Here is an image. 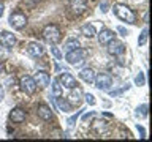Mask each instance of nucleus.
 Wrapping results in <instances>:
<instances>
[{"mask_svg":"<svg viewBox=\"0 0 152 142\" xmlns=\"http://www.w3.org/2000/svg\"><path fill=\"white\" fill-rule=\"evenodd\" d=\"M147 33H149V30H147V27H144V30L141 32L140 38H138V44H140V46H144V44H146V41H147Z\"/></svg>","mask_w":152,"mask_h":142,"instance_id":"23","label":"nucleus"},{"mask_svg":"<svg viewBox=\"0 0 152 142\" xmlns=\"http://www.w3.org/2000/svg\"><path fill=\"white\" fill-rule=\"evenodd\" d=\"M43 38H45L49 44H56V43H59L62 40V33H60L57 25L49 24V25H46L45 30H43Z\"/></svg>","mask_w":152,"mask_h":142,"instance_id":"2","label":"nucleus"},{"mask_svg":"<svg viewBox=\"0 0 152 142\" xmlns=\"http://www.w3.org/2000/svg\"><path fill=\"white\" fill-rule=\"evenodd\" d=\"M92 115H94V112H89V114H86V115H84L83 118H84V120H89V118L92 117Z\"/></svg>","mask_w":152,"mask_h":142,"instance_id":"32","label":"nucleus"},{"mask_svg":"<svg viewBox=\"0 0 152 142\" xmlns=\"http://www.w3.org/2000/svg\"><path fill=\"white\" fill-rule=\"evenodd\" d=\"M35 82H37V85H40V87H48L49 85V82H51V78H49V74L48 73H45V71H38V73L35 74Z\"/></svg>","mask_w":152,"mask_h":142,"instance_id":"10","label":"nucleus"},{"mask_svg":"<svg viewBox=\"0 0 152 142\" xmlns=\"http://www.w3.org/2000/svg\"><path fill=\"white\" fill-rule=\"evenodd\" d=\"M21 88H22V92H26L27 95H32V93H35V90H37V82H35V79L30 78V76H22L21 78Z\"/></svg>","mask_w":152,"mask_h":142,"instance_id":"5","label":"nucleus"},{"mask_svg":"<svg viewBox=\"0 0 152 142\" xmlns=\"http://www.w3.org/2000/svg\"><path fill=\"white\" fill-rule=\"evenodd\" d=\"M52 93H54V96H62V84L60 80H54L52 82Z\"/></svg>","mask_w":152,"mask_h":142,"instance_id":"22","label":"nucleus"},{"mask_svg":"<svg viewBox=\"0 0 152 142\" xmlns=\"http://www.w3.org/2000/svg\"><path fill=\"white\" fill-rule=\"evenodd\" d=\"M84 98H86V101H87V103L90 104V106H94V104H95V96H94L92 93H87Z\"/></svg>","mask_w":152,"mask_h":142,"instance_id":"28","label":"nucleus"},{"mask_svg":"<svg viewBox=\"0 0 152 142\" xmlns=\"http://www.w3.org/2000/svg\"><path fill=\"white\" fill-rule=\"evenodd\" d=\"M136 128H138V131H140V133H141V137H144V134H146V133H144V128H142L141 125H138Z\"/></svg>","mask_w":152,"mask_h":142,"instance_id":"31","label":"nucleus"},{"mask_svg":"<svg viewBox=\"0 0 152 142\" xmlns=\"http://www.w3.org/2000/svg\"><path fill=\"white\" fill-rule=\"evenodd\" d=\"M26 111H22V109H19V107H16V109H13L11 112H10V118H11V122L13 123H22L24 120H26Z\"/></svg>","mask_w":152,"mask_h":142,"instance_id":"11","label":"nucleus"},{"mask_svg":"<svg viewBox=\"0 0 152 142\" xmlns=\"http://www.w3.org/2000/svg\"><path fill=\"white\" fill-rule=\"evenodd\" d=\"M81 33H83L86 38H94L95 35H97V32H95V27L92 25V24H86V25L81 27Z\"/></svg>","mask_w":152,"mask_h":142,"instance_id":"19","label":"nucleus"},{"mask_svg":"<svg viewBox=\"0 0 152 142\" xmlns=\"http://www.w3.org/2000/svg\"><path fill=\"white\" fill-rule=\"evenodd\" d=\"M51 52H52V55H54L57 60H60V59H62V52L57 49V47H51Z\"/></svg>","mask_w":152,"mask_h":142,"instance_id":"27","label":"nucleus"},{"mask_svg":"<svg viewBox=\"0 0 152 142\" xmlns=\"http://www.w3.org/2000/svg\"><path fill=\"white\" fill-rule=\"evenodd\" d=\"M79 78L83 79V80H86V82L92 84L94 80H95V73H94V70H92V68H84V70H81Z\"/></svg>","mask_w":152,"mask_h":142,"instance_id":"17","label":"nucleus"},{"mask_svg":"<svg viewBox=\"0 0 152 142\" xmlns=\"http://www.w3.org/2000/svg\"><path fill=\"white\" fill-rule=\"evenodd\" d=\"M108 52L114 57H121L124 55V52H125V46H124V43L121 41H109L108 43Z\"/></svg>","mask_w":152,"mask_h":142,"instance_id":"7","label":"nucleus"},{"mask_svg":"<svg viewBox=\"0 0 152 142\" xmlns=\"http://www.w3.org/2000/svg\"><path fill=\"white\" fill-rule=\"evenodd\" d=\"M86 8H87V2L86 0H70V11L76 14V16L83 14L86 11Z\"/></svg>","mask_w":152,"mask_h":142,"instance_id":"9","label":"nucleus"},{"mask_svg":"<svg viewBox=\"0 0 152 142\" xmlns=\"http://www.w3.org/2000/svg\"><path fill=\"white\" fill-rule=\"evenodd\" d=\"M79 115H81V111H79V112H76L73 117H70V118H68V122H66V123H68L70 126H71V125H75V122L78 120V117H79Z\"/></svg>","mask_w":152,"mask_h":142,"instance_id":"29","label":"nucleus"},{"mask_svg":"<svg viewBox=\"0 0 152 142\" xmlns=\"http://www.w3.org/2000/svg\"><path fill=\"white\" fill-rule=\"evenodd\" d=\"M114 14L121 19V21H124V22H130V24H133L136 21V16H135V13L132 11L130 8L127 7V5H122V3H117V5H114Z\"/></svg>","mask_w":152,"mask_h":142,"instance_id":"1","label":"nucleus"},{"mask_svg":"<svg viewBox=\"0 0 152 142\" xmlns=\"http://www.w3.org/2000/svg\"><path fill=\"white\" fill-rule=\"evenodd\" d=\"M2 14H3V5L0 3V17H2Z\"/></svg>","mask_w":152,"mask_h":142,"instance_id":"33","label":"nucleus"},{"mask_svg":"<svg viewBox=\"0 0 152 142\" xmlns=\"http://www.w3.org/2000/svg\"><path fill=\"white\" fill-rule=\"evenodd\" d=\"M3 99V90H2V87H0V101Z\"/></svg>","mask_w":152,"mask_h":142,"instance_id":"34","label":"nucleus"},{"mask_svg":"<svg viewBox=\"0 0 152 142\" xmlns=\"http://www.w3.org/2000/svg\"><path fill=\"white\" fill-rule=\"evenodd\" d=\"M2 70H3V66H2V65H0V73H2Z\"/></svg>","mask_w":152,"mask_h":142,"instance_id":"36","label":"nucleus"},{"mask_svg":"<svg viewBox=\"0 0 152 142\" xmlns=\"http://www.w3.org/2000/svg\"><path fill=\"white\" fill-rule=\"evenodd\" d=\"M144 74H142V73H140V74H138L136 76V78H135V84L136 85H140V87H141V85H144Z\"/></svg>","mask_w":152,"mask_h":142,"instance_id":"26","label":"nucleus"},{"mask_svg":"<svg viewBox=\"0 0 152 142\" xmlns=\"http://www.w3.org/2000/svg\"><path fill=\"white\" fill-rule=\"evenodd\" d=\"M95 87L97 88H100V90H108L109 87L113 85V79H111V76L109 74H104V73H102V74H98V76H95Z\"/></svg>","mask_w":152,"mask_h":142,"instance_id":"6","label":"nucleus"},{"mask_svg":"<svg viewBox=\"0 0 152 142\" xmlns=\"http://www.w3.org/2000/svg\"><path fill=\"white\" fill-rule=\"evenodd\" d=\"M92 130L97 133V134H104V133L109 130V126H108V123H106V122L97 120V122H94V123H92Z\"/></svg>","mask_w":152,"mask_h":142,"instance_id":"16","label":"nucleus"},{"mask_svg":"<svg viewBox=\"0 0 152 142\" xmlns=\"http://www.w3.org/2000/svg\"><path fill=\"white\" fill-rule=\"evenodd\" d=\"M35 5H37V0H22V2H21V7L27 8V9H32Z\"/></svg>","mask_w":152,"mask_h":142,"instance_id":"24","label":"nucleus"},{"mask_svg":"<svg viewBox=\"0 0 152 142\" xmlns=\"http://www.w3.org/2000/svg\"><path fill=\"white\" fill-rule=\"evenodd\" d=\"M60 84L64 85V87H66V88H73V87H76V85H78L76 79H75L70 73L62 74V78H60Z\"/></svg>","mask_w":152,"mask_h":142,"instance_id":"15","label":"nucleus"},{"mask_svg":"<svg viewBox=\"0 0 152 142\" xmlns=\"http://www.w3.org/2000/svg\"><path fill=\"white\" fill-rule=\"evenodd\" d=\"M117 32L121 33L122 36H127V35H128V32H127V30H125V28H124V27H117Z\"/></svg>","mask_w":152,"mask_h":142,"instance_id":"30","label":"nucleus"},{"mask_svg":"<svg viewBox=\"0 0 152 142\" xmlns=\"http://www.w3.org/2000/svg\"><path fill=\"white\" fill-rule=\"evenodd\" d=\"M78 47H81V44H79V40H76V38H70V40L65 43L66 52H68V51H73V49H78Z\"/></svg>","mask_w":152,"mask_h":142,"instance_id":"21","label":"nucleus"},{"mask_svg":"<svg viewBox=\"0 0 152 142\" xmlns=\"http://www.w3.org/2000/svg\"><path fill=\"white\" fill-rule=\"evenodd\" d=\"M114 40V32L109 30V28H103L102 32L98 33V41L100 44H108L109 41Z\"/></svg>","mask_w":152,"mask_h":142,"instance_id":"12","label":"nucleus"},{"mask_svg":"<svg viewBox=\"0 0 152 142\" xmlns=\"http://www.w3.org/2000/svg\"><path fill=\"white\" fill-rule=\"evenodd\" d=\"M14 44H16V38H14V35L11 32H0V46L7 47V49H10V47H13Z\"/></svg>","mask_w":152,"mask_h":142,"instance_id":"8","label":"nucleus"},{"mask_svg":"<svg viewBox=\"0 0 152 142\" xmlns=\"http://www.w3.org/2000/svg\"><path fill=\"white\" fill-rule=\"evenodd\" d=\"M27 52L32 57H41L45 54V49H43V46L40 43H30V44L27 46Z\"/></svg>","mask_w":152,"mask_h":142,"instance_id":"13","label":"nucleus"},{"mask_svg":"<svg viewBox=\"0 0 152 142\" xmlns=\"http://www.w3.org/2000/svg\"><path fill=\"white\" fill-rule=\"evenodd\" d=\"M136 115H141V117H146V115H147V104H142V106L138 107Z\"/></svg>","mask_w":152,"mask_h":142,"instance_id":"25","label":"nucleus"},{"mask_svg":"<svg viewBox=\"0 0 152 142\" xmlns=\"http://www.w3.org/2000/svg\"><path fill=\"white\" fill-rule=\"evenodd\" d=\"M86 55H87V52H86L84 49H81V47H78V49H73V51H68V52H66L65 60L68 62L70 65L79 66V65H83Z\"/></svg>","mask_w":152,"mask_h":142,"instance_id":"3","label":"nucleus"},{"mask_svg":"<svg viewBox=\"0 0 152 142\" xmlns=\"http://www.w3.org/2000/svg\"><path fill=\"white\" fill-rule=\"evenodd\" d=\"M81 96H83V90L76 85V87L71 88V93H70V96H68V103L70 104H76V106H78V104L81 103Z\"/></svg>","mask_w":152,"mask_h":142,"instance_id":"14","label":"nucleus"},{"mask_svg":"<svg viewBox=\"0 0 152 142\" xmlns=\"http://www.w3.org/2000/svg\"><path fill=\"white\" fill-rule=\"evenodd\" d=\"M38 117L43 118V120H51L52 111L46 106V104H40V106H38Z\"/></svg>","mask_w":152,"mask_h":142,"instance_id":"18","label":"nucleus"},{"mask_svg":"<svg viewBox=\"0 0 152 142\" xmlns=\"http://www.w3.org/2000/svg\"><path fill=\"white\" fill-rule=\"evenodd\" d=\"M56 104H57V107H59V111H62V112H70V109H71L70 103L66 101V99L60 98V96H57V101H56Z\"/></svg>","mask_w":152,"mask_h":142,"instance_id":"20","label":"nucleus"},{"mask_svg":"<svg viewBox=\"0 0 152 142\" xmlns=\"http://www.w3.org/2000/svg\"><path fill=\"white\" fill-rule=\"evenodd\" d=\"M103 115H104V117H108V118H111V117H113V115H111V114H109V112H104Z\"/></svg>","mask_w":152,"mask_h":142,"instance_id":"35","label":"nucleus"},{"mask_svg":"<svg viewBox=\"0 0 152 142\" xmlns=\"http://www.w3.org/2000/svg\"><path fill=\"white\" fill-rule=\"evenodd\" d=\"M10 24H11L13 28L21 30V28L26 27V24H27V16L22 11H14V13L10 14Z\"/></svg>","mask_w":152,"mask_h":142,"instance_id":"4","label":"nucleus"}]
</instances>
